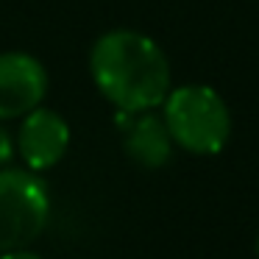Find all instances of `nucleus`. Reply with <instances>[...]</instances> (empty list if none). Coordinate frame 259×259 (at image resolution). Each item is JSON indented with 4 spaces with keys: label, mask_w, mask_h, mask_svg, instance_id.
<instances>
[{
    "label": "nucleus",
    "mask_w": 259,
    "mask_h": 259,
    "mask_svg": "<svg viewBox=\"0 0 259 259\" xmlns=\"http://www.w3.org/2000/svg\"><path fill=\"white\" fill-rule=\"evenodd\" d=\"M90 75L98 92L120 112H151L173 90L164 51L156 39L128 28L98 36L90 51Z\"/></svg>",
    "instance_id": "f257e3e1"
},
{
    "label": "nucleus",
    "mask_w": 259,
    "mask_h": 259,
    "mask_svg": "<svg viewBox=\"0 0 259 259\" xmlns=\"http://www.w3.org/2000/svg\"><path fill=\"white\" fill-rule=\"evenodd\" d=\"M162 120L179 148L195 156H214L231 137V114L218 90L184 84L167 92Z\"/></svg>",
    "instance_id": "f03ea898"
},
{
    "label": "nucleus",
    "mask_w": 259,
    "mask_h": 259,
    "mask_svg": "<svg viewBox=\"0 0 259 259\" xmlns=\"http://www.w3.org/2000/svg\"><path fill=\"white\" fill-rule=\"evenodd\" d=\"M51 195L34 170H0V253L20 251L45 231Z\"/></svg>",
    "instance_id": "7ed1b4c3"
},
{
    "label": "nucleus",
    "mask_w": 259,
    "mask_h": 259,
    "mask_svg": "<svg viewBox=\"0 0 259 259\" xmlns=\"http://www.w3.org/2000/svg\"><path fill=\"white\" fill-rule=\"evenodd\" d=\"M48 92V73L42 62L23 51L0 53V120L25 117L42 106Z\"/></svg>",
    "instance_id": "20e7f679"
},
{
    "label": "nucleus",
    "mask_w": 259,
    "mask_h": 259,
    "mask_svg": "<svg viewBox=\"0 0 259 259\" xmlns=\"http://www.w3.org/2000/svg\"><path fill=\"white\" fill-rule=\"evenodd\" d=\"M70 148V125L59 112L45 106H36L28 112L17 131V151L23 156L25 167L42 173L51 170L64 159Z\"/></svg>",
    "instance_id": "39448f33"
},
{
    "label": "nucleus",
    "mask_w": 259,
    "mask_h": 259,
    "mask_svg": "<svg viewBox=\"0 0 259 259\" xmlns=\"http://www.w3.org/2000/svg\"><path fill=\"white\" fill-rule=\"evenodd\" d=\"M128 117V125L123 128V148L131 162L140 167L156 170L164 167L173 156V137L162 117L153 112H123Z\"/></svg>",
    "instance_id": "423d86ee"
},
{
    "label": "nucleus",
    "mask_w": 259,
    "mask_h": 259,
    "mask_svg": "<svg viewBox=\"0 0 259 259\" xmlns=\"http://www.w3.org/2000/svg\"><path fill=\"white\" fill-rule=\"evenodd\" d=\"M12 159H14V142H12V137H9V131L0 125V170L6 167Z\"/></svg>",
    "instance_id": "0eeeda50"
},
{
    "label": "nucleus",
    "mask_w": 259,
    "mask_h": 259,
    "mask_svg": "<svg viewBox=\"0 0 259 259\" xmlns=\"http://www.w3.org/2000/svg\"><path fill=\"white\" fill-rule=\"evenodd\" d=\"M0 259H45V256H39V253L28 251V248H20V251H6V253H0Z\"/></svg>",
    "instance_id": "6e6552de"
},
{
    "label": "nucleus",
    "mask_w": 259,
    "mask_h": 259,
    "mask_svg": "<svg viewBox=\"0 0 259 259\" xmlns=\"http://www.w3.org/2000/svg\"><path fill=\"white\" fill-rule=\"evenodd\" d=\"M256 259H259V237H256Z\"/></svg>",
    "instance_id": "1a4fd4ad"
}]
</instances>
